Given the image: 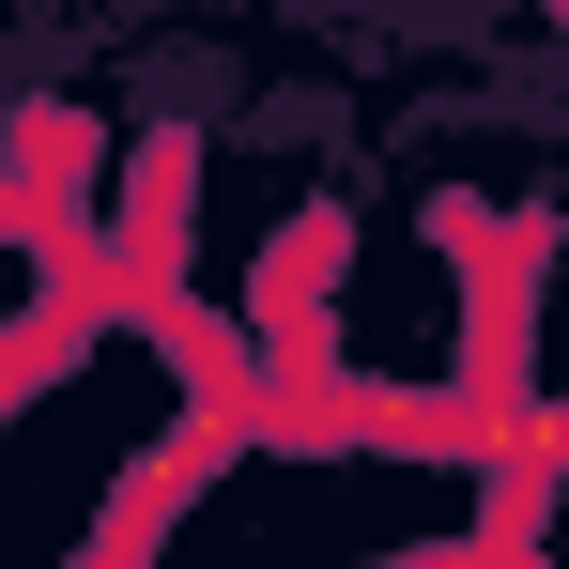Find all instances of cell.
<instances>
[{
	"instance_id": "cell-1",
	"label": "cell",
	"mask_w": 569,
	"mask_h": 569,
	"mask_svg": "<svg viewBox=\"0 0 569 569\" xmlns=\"http://www.w3.org/2000/svg\"><path fill=\"white\" fill-rule=\"evenodd\" d=\"M231 462V416H186V431H170V447H154V462H139V492H108V523H93V555H139V539H154V523H170V508H186L200 477Z\"/></svg>"
}]
</instances>
